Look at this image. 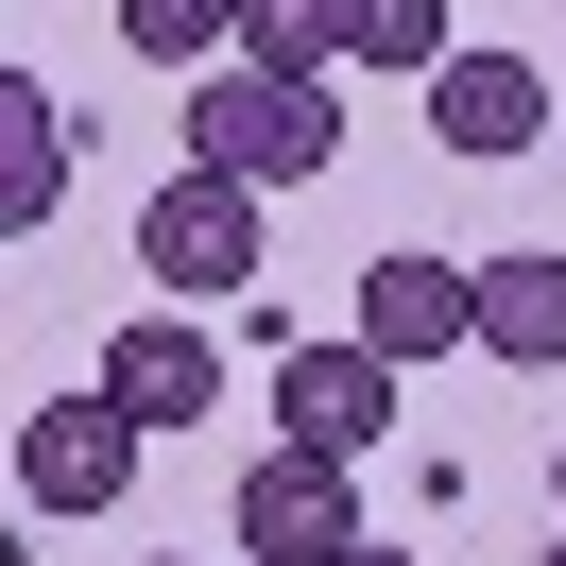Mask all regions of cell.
<instances>
[{
	"label": "cell",
	"mask_w": 566,
	"mask_h": 566,
	"mask_svg": "<svg viewBox=\"0 0 566 566\" xmlns=\"http://www.w3.org/2000/svg\"><path fill=\"white\" fill-rule=\"evenodd\" d=\"M326 155H344V104H326V70H207V86H189V172L310 189Z\"/></svg>",
	"instance_id": "1"
},
{
	"label": "cell",
	"mask_w": 566,
	"mask_h": 566,
	"mask_svg": "<svg viewBox=\"0 0 566 566\" xmlns=\"http://www.w3.org/2000/svg\"><path fill=\"white\" fill-rule=\"evenodd\" d=\"M395 412H412V378H395L378 344H275V447H310V463H360Z\"/></svg>",
	"instance_id": "3"
},
{
	"label": "cell",
	"mask_w": 566,
	"mask_h": 566,
	"mask_svg": "<svg viewBox=\"0 0 566 566\" xmlns=\"http://www.w3.org/2000/svg\"><path fill=\"white\" fill-rule=\"evenodd\" d=\"M207 395H223V344H207V326H189V310H120V344H104V412H138V447H155V429H189Z\"/></svg>",
	"instance_id": "7"
},
{
	"label": "cell",
	"mask_w": 566,
	"mask_h": 566,
	"mask_svg": "<svg viewBox=\"0 0 566 566\" xmlns=\"http://www.w3.org/2000/svg\"><path fill=\"white\" fill-rule=\"evenodd\" d=\"M258 258H275V223H258L241 172H172V189H138V275L172 292V310H223Z\"/></svg>",
	"instance_id": "2"
},
{
	"label": "cell",
	"mask_w": 566,
	"mask_h": 566,
	"mask_svg": "<svg viewBox=\"0 0 566 566\" xmlns=\"http://www.w3.org/2000/svg\"><path fill=\"white\" fill-rule=\"evenodd\" d=\"M360 344L412 378V360H463L481 344V258H429V241H395V258H360Z\"/></svg>",
	"instance_id": "5"
},
{
	"label": "cell",
	"mask_w": 566,
	"mask_h": 566,
	"mask_svg": "<svg viewBox=\"0 0 566 566\" xmlns=\"http://www.w3.org/2000/svg\"><path fill=\"white\" fill-rule=\"evenodd\" d=\"M549 497H566V463H549Z\"/></svg>",
	"instance_id": "17"
},
{
	"label": "cell",
	"mask_w": 566,
	"mask_h": 566,
	"mask_svg": "<svg viewBox=\"0 0 566 566\" xmlns=\"http://www.w3.org/2000/svg\"><path fill=\"white\" fill-rule=\"evenodd\" d=\"M241 549H258V566H344V549H360V481L310 463V447L241 463Z\"/></svg>",
	"instance_id": "6"
},
{
	"label": "cell",
	"mask_w": 566,
	"mask_h": 566,
	"mask_svg": "<svg viewBox=\"0 0 566 566\" xmlns=\"http://www.w3.org/2000/svg\"><path fill=\"white\" fill-rule=\"evenodd\" d=\"M532 566H566V532H549V549H532Z\"/></svg>",
	"instance_id": "15"
},
{
	"label": "cell",
	"mask_w": 566,
	"mask_h": 566,
	"mask_svg": "<svg viewBox=\"0 0 566 566\" xmlns=\"http://www.w3.org/2000/svg\"><path fill=\"white\" fill-rule=\"evenodd\" d=\"M429 138L447 155H532L549 138V70H532V52H447V70H429Z\"/></svg>",
	"instance_id": "8"
},
{
	"label": "cell",
	"mask_w": 566,
	"mask_h": 566,
	"mask_svg": "<svg viewBox=\"0 0 566 566\" xmlns=\"http://www.w3.org/2000/svg\"><path fill=\"white\" fill-rule=\"evenodd\" d=\"M138 566H189V549H138Z\"/></svg>",
	"instance_id": "16"
},
{
	"label": "cell",
	"mask_w": 566,
	"mask_h": 566,
	"mask_svg": "<svg viewBox=\"0 0 566 566\" xmlns=\"http://www.w3.org/2000/svg\"><path fill=\"white\" fill-rule=\"evenodd\" d=\"M447 52H463L447 0H344V70H395V86H412V70H447Z\"/></svg>",
	"instance_id": "12"
},
{
	"label": "cell",
	"mask_w": 566,
	"mask_h": 566,
	"mask_svg": "<svg viewBox=\"0 0 566 566\" xmlns=\"http://www.w3.org/2000/svg\"><path fill=\"white\" fill-rule=\"evenodd\" d=\"M241 70H344V0H223Z\"/></svg>",
	"instance_id": "11"
},
{
	"label": "cell",
	"mask_w": 566,
	"mask_h": 566,
	"mask_svg": "<svg viewBox=\"0 0 566 566\" xmlns=\"http://www.w3.org/2000/svg\"><path fill=\"white\" fill-rule=\"evenodd\" d=\"M52 207H70V104L35 70H0V241H35Z\"/></svg>",
	"instance_id": "10"
},
{
	"label": "cell",
	"mask_w": 566,
	"mask_h": 566,
	"mask_svg": "<svg viewBox=\"0 0 566 566\" xmlns=\"http://www.w3.org/2000/svg\"><path fill=\"white\" fill-rule=\"evenodd\" d=\"M344 566H429V549H378V532H360V549H344Z\"/></svg>",
	"instance_id": "14"
},
{
	"label": "cell",
	"mask_w": 566,
	"mask_h": 566,
	"mask_svg": "<svg viewBox=\"0 0 566 566\" xmlns=\"http://www.w3.org/2000/svg\"><path fill=\"white\" fill-rule=\"evenodd\" d=\"M18 497L35 515H120L138 497V412H104V378L52 395V412H18Z\"/></svg>",
	"instance_id": "4"
},
{
	"label": "cell",
	"mask_w": 566,
	"mask_h": 566,
	"mask_svg": "<svg viewBox=\"0 0 566 566\" xmlns=\"http://www.w3.org/2000/svg\"><path fill=\"white\" fill-rule=\"evenodd\" d=\"M481 360H515V378H549V360H566V241L481 258Z\"/></svg>",
	"instance_id": "9"
},
{
	"label": "cell",
	"mask_w": 566,
	"mask_h": 566,
	"mask_svg": "<svg viewBox=\"0 0 566 566\" xmlns=\"http://www.w3.org/2000/svg\"><path fill=\"white\" fill-rule=\"evenodd\" d=\"M120 52L189 70V52H223V0H120Z\"/></svg>",
	"instance_id": "13"
}]
</instances>
